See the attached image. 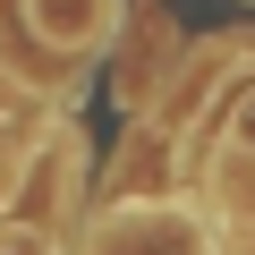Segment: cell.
Returning a JSON list of instances; mask_svg holds the SVG:
<instances>
[{
    "mask_svg": "<svg viewBox=\"0 0 255 255\" xmlns=\"http://www.w3.org/2000/svg\"><path fill=\"white\" fill-rule=\"evenodd\" d=\"M77 162H85V145H77V128L68 136H43L34 153H26V179H17V196H9V221H51L60 213V187H77Z\"/></svg>",
    "mask_w": 255,
    "mask_h": 255,
    "instance_id": "cell-1",
    "label": "cell"
},
{
    "mask_svg": "<svg viewBox=\"0 0 255 255\" xmlns=\"http://www.w3.org/2000/svg\"><path fill=\"white\" fill-rule=\"evenodd\" d=\"M26 26H34V43H51V51H102L111 43V26H119V0H26Z\"/></svg>",
    "mask_w": 255,
    "mask_h": 255,
    "instance_id": "cell-2",
    "label": "cell"
},
{
    "mask_svg": "<svg viewBox=\"0 0 255 255\" xmlns=\"http://www.w3.org/2000/svg\"><path fill=\"white\" fill-rule=\"evenodd\" d=\"M128 26H136V34H128V51H119V102L136 111V102H153L162 68L179 60V34H170V17H162V9H136Z\"/></svg>",
    "mask_w": 255,
    "mask_h": 255,
    "instance_id": "cell-3",
    "label": "cell"
},
{
    "mask_svg": "<svg viewBox=\"0 0 255 255\" xmlns=\"http://www.w3.org/2000/svg\"><path fill=\"white\" fill-rule=\"evenodd\" d=\"M221 204L255 230V153H230V170H221Z\"/></svg>",
    "mask_w": 255,
    "mask_h": 255,
    "instance_id": "cell-4",
    "label": "cell"
},
{
    "mask_svg": "<svg viewBox=\"0 0 255 255\" xmlns=\"http://www.w3.org/2000/svg\"><path fill=\"white\" fill-rule=\"evenodd\" d=\"M0 255H60V238L34 230V221H9V213H0Z\"/></svg>",
    "mask_w": 255,
    "mask_h": 255,
    "instance_id": "cell-5",
    "label": "cell"
},
{
    "mask_svg": "<svg viewBox=\"0 0 255 255\" xmlns=\"http://www.w3.org/2000/svg\"><path fill=\"white\" fill-rule=\"evenodd\" d=\"M221 145H230V153H255V85L230 102V119H221Z\"/></svg>",
    "mask_w": 255,
    "mask_h": 255,
    "instance_id": "cell-6",
    "label": "cell"
},
{
    "mask_svg": "<svg viewBox=\"0 0 255 255\" xmlns=\"http://www.w3.org/2000/svg\"><path fill=\"white\" fill-rule=\"evenodd\" d=\"M238 255H255V230H247V247H238Z\"/></svg>",
    "mask_w": 255,
    "mask_h": 255,
    "instance_id": "cell-7",
    "label": "cell"
}]
</instances>
